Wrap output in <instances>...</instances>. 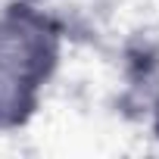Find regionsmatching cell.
I'll use <instances>...</instances> for the list:
<instances>
[{"instance_id":"cell-1","label":"cell","mask_w":159,"mask_h":159,"mask_svg":"<svg viewBox=\"0 0 159 159\" xmlns=\"http://www.w3.org/2000/svg\"><path fill=\"white\" fill-rule=\"evenodd\" d=\"M62 56L59 22L25 0H10L0 7V69L44 88Z\"/></svg>"},{"instance_id":"cell-2","label":"cell","mask_w":159,"mask_h":159,"mask_svg":"<svg viewBox=\"0 0 159 159\" xmlns=\"http://www.w3.org/2000/svg\"><path fill=\"white\" fill-rule=\"evenodd\" d=\"M41 91L44 88L0 69V131L25 128L41 106Z\"/></svg>"},{"instance_id":"cell-3","label":"cell","mask_w":159,"mask_h":159,"mask_svg":"<svg viewBox=\"0 0 159 159\" xmlns=\"http://www.w3.org/2000/svg\"><path fill=\"white\" fill-rule=\"evenodd\" d=\"M147 112H150L153 137L159 140V78H156V84H150V94H147Z\"/></svg>"}]
</instances>
